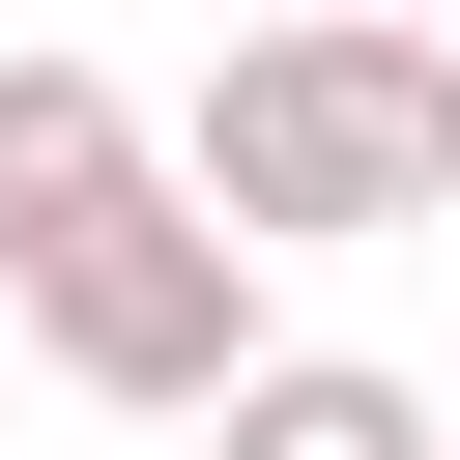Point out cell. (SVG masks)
<instances>
[{"label":"cell","mask_w":460,"mask_h":460,"mask_svg":"<svg viewBox=\"0 0 460 460\" xmlns=\"http://www.w3.org/2000/svg\"><path fill=\"white\" fill-rule=\"evenodd\" d=\"M431 29H460V0H431Z\"/></svg>","instance_id":"obj_5"},{"label":"cell","mask_w":460,"mask_h":460,"mask_svg":"<svg viewBox=\"0 0 460 460\" xmlns=\"http://www.w3.org/2000/svg\"><path fill=\"white\" fill-rule=\"evenodd\" d=\"M172 172L259 230V259H345V230H431L460 201V29L431 0H230Z\"/></svg>","instance_id":"obj_1"},{"label":"cell","mask_w":460,"mask_h":460,"mask_svg":"<svg viewBox=\"0 0 460 460\" xmlns=\"http://www.w3.org/2000/svg\"><path fill=\"white\" fill-rule=\"evenodd\" d=\"M115 172H144V86L29 29V58H0V230H58V201H115Z\"/></svg>","instance_id":"obj_4"},{"label":"cell","mask_w":460,"mask_h":460,"mask_svg":"<svg viewBox=\"0 0 460 460\" xmlns=\"http://www.w3.org/2000/svg\"><path fill=\"white\" fill-rule=\"evenodd\" d=\"M0 316H29V374L58 402H115V431H201L230 374H259V230L144 144L115 201H58V230H0Z\"/></svg>","instance_id":"obj_2"},{"label":"cell","mask_w":460,"mask_h":460,"mask_svg":"<svg viewBox=\"0 0 460 460\" xmlns=\"http://www.w3.org/2000/svg\"><path fill=\"white\" fill-rule=\"evenodd\" d=\"M201 460H460V402L374 374V345H259V374L201 402Z\"/></svg>","instance_id":"obj_3"}]
</instances>
